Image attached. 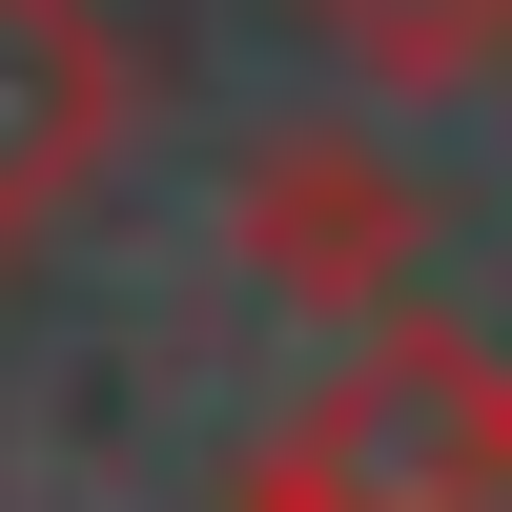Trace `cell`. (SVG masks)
Returning <instances> with one entry per match:
<instances>
[{"label":"cell","mask_w":512,"mask_h":512,"mask_svg":"<svg viewBox=\"0 0 512 512\" xmlns=\"http://www.w3.org/2000/svg\"><path fill=\"white\" fill-rule=\"evenodd\" d=\"M308 21H328V62H369L390 103H431V82L512 62V0H308Z\"/></svg>","instance_id":"cell-4"},{"label":"cell","mask_w":512,"mask_h":512,"mask_svg":"<svg viewBox=\"0 0 512 512\" xmlns=\"http://www.w3.org/2000/svg\"><path fill=\"white\" fill-rule=\"evenodd\" d=\"M226 226H246V287L349 308V328H410V287H431V185H410L369 123H287L226 185Z\"/></svg>","instance_id":"cell-2"},{"label":"cell","mask_w":512,"mask_h":512,"mask_svg":"<svg viewBox=\"0 0 512 512\" xmlns=\"http://www.w3.org/2000/svg\"><path fill=\"white\" fill-rule=\"evenodd\" d=\"M226 512H512V369L472 328H369L267 451H246Z\"/></svg>","instance_id":"cell-1"},{"label":"cell","mask_w":512,"mask_h":512,"mask_svg":"<svg viewBox=\"0 0 512 512\" xmlns=\"http://www.w3.org/2000/svg\"><path fill=\"white\" fill-rule=\"evenodd\" d=\"M123 21L103 0H0V267L82 226V185L123 164Z\"/></svg>","instance_id":"cell-3"}]
</instances>
